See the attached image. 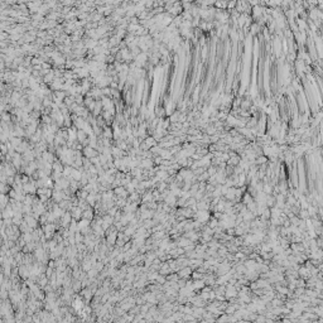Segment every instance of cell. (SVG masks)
I'll use <instances>...</instances> for the list:
<instances>
[{"mask_svg":"<svg viewBox=\"0 0 323 323\" xmlns=\"http://www.w3.org/2000/svg\"><path fill=\"white\" fill-rule=\"evenodd\" d=\"M3 244V239H2V236H0V245H2Z\"/></svg>","mask_w":323,"mask_h":323,"instance_id":"cell-2","label":"cell"},{"mask_svg":"<svg viewBox=\"0 0 323 323\" xmlns=\"http://www.w3.org/2000/svg\"><path fill=\"white\" fill-rule=\"evenodd\" d=\"M83 152H85V155L87 157V158H94V157H96L97 155V153L95 152V149L92 148V147H87V148H85L83 149Z\"/></svg>","mask_w":323,"mask_h":323,"instance_id":"cell-1","label":"cell"}]
</instances>
